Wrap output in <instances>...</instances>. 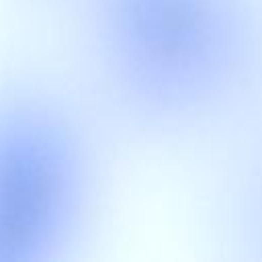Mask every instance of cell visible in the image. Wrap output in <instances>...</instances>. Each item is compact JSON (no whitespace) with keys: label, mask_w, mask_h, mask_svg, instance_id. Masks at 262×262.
<instances>
[{"label":"cell","mask_w":262,"mask_h":262,"mask_svg":"<svg viewBox=\"0 0 262 262\" xmlns=\"http://www.w3.org/2000/svg\"><path fill=\"white\" fill-rule=\"evenodd\" d=\"M72 156L61 131L35 115L0 127V248L37 246L72 196Z\"/></svg>","instance_id":"obj_1"}]
</instances>
